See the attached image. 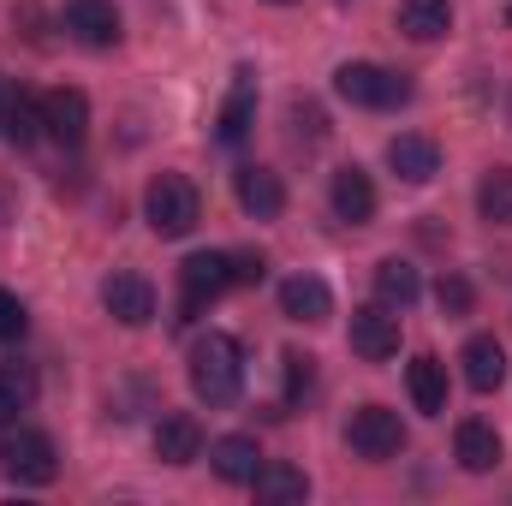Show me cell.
I'll list each match as a JSON object with an SVG mask.
<instances>
[{
  "label": "cell",
  "instance_id": "obj_1",
  "mask_svg": "<svg viewBox=\"0 0 512 506\" xmlns=\"http://www.w3.org/2000/svg\"><path fill=\"white\" fill-rule=\"evenodd\" d=\"M191 393L203 405H233L245 393V346L221 328H209L197 346H191Z\"/></svg>",
  "mask_w": 512,
  "mask_h": 506
},
{
  "label": "cell",
  "instance_id": "obj_2",
  "mask_svg": "<svg viewBox=\"0 0 512 506\" xmlns=\"http://www.w3.org/2000/svg\"><path fill=\"white\" fill-rule=\"evenodd\" d=\"M143 221H149L155 239H185V233H197V221H203L197 185H191L185 173H155L149 191H143Z\"/></svg>",
  "mask_w": 512,
  "mask_h": 506
},
{
  "label": "cell",
  "instance_id": "obj_3",
  "mask_svg": "<svg viewBox=\"0 0 512 506\" xmlns=\"http://www.w3.org/2000/svg\"><path fill=\"white\" fill-rule=\"evenodd\" d=\"M334 90H340V102H352V108H405L411 102V78L405 72H387L376 60H346L340 72H334Z\"/></svg>",
  "mask_w": 512,
  "mask_h": 506
},
{
  "label": "cell",
  "instance_id": "obj_4",
  "mask_svg": "<svg viewBox=\"0 0 512 506\" xmlns=\"http://www.w3.org/2000/svg\"><path fill=\"white\" fill-rule=\"evenodd\" d=\"M0 471H6L12 483H24V489H48V483L60 477V447H54V435H48V429H12V435L0 441Z\"/></svg>",
  "mask_w": 512,
  "mask_h": 506
},
{
  "label": "cell",
  "instance_id": "obj_5",
  "mask_svg": "<svg viewBox=\"0 0 512 506\" xmlns=\"http://www.w3.org/2000/svg\"><path fill=\"white\" fill-rule=\"evenodd\" d=\"M233 286V256L227 251H197L179 262V328L197 322L221 292Z\"/></svg>",
  "mask_w": 512,
  "mask_h": 506
},
{
  "label": "cell",
  "instance_id": "obj_6",
  "mask_svg": "<svg viewBox=\"0 0 512 506\" xmlns=\"http://www.w3.org/2000/svg\"><path fill=\"white\" fill-rule=\"evenodd\" d=\"M346 447H352L358 459H370V465L399 459V453H405V423H399V411H387V405H358L352 423H346Z\"/></svg>",
  "mask_w": 512,
  "mask_h": 506
},
{
  "label": "cell",
  "instance_id": "obj_7",
  "mask_svg": "<svg viewBox=\"0 0 512 506\" xmlns=\"http://www.w3.org/2000/svg\"><path fill=\"white\" fill-rule=\"evenodd\" d=\"M102 310H108L120 328H143V322H155V286H149L137 268H114V274L102 280Z\"/></svg>",
  "mask_w": 512,
  "mask_h": 506
},
{
  "label": "cell",
  "instance_id": "obj_8",
  "mask_svg": "<svg viewBox=\"0 0 512 506\" xmlns=\"http://www.w3.org/2000/svg\"><path fill=\"white\" fill-rule=\"evenodd\" d=\"M60 30H66L72 42H84V48H114V42L126 36V24H120V6H114V0H66Z\"/></svg>",
  "mask_w": 512,
  "mask_h": 506
},
{
  "label": "cell",
  "instance_id": "obj_9",
  "mask_svg": "<svg viewBox=\"0 0 512 506\" xmlns=\"http://www.w3.org/2000/svg\"><path fill=\"white\" fill-rule=\"evenodd\" d=\"M376 179L352 161V167H340L334 179H328V209H334V221H346V227H370L376 221Z\"/></svg>",
  "mask_w": 512,
  "mask_h": 506
},
{
  "label": "cell",
  "instance_id": "obj_10",
  "mask_svg": "<svg viewBox=\"0 0 512 506\" xmlns=\"http://www.w3.org/2000/svg\"><path fill=\"white\" fill-rule=\"evenodd\" d=\"M42 126H48V137H54L60 149H78V143L90 137V96L72 90V84L48 90V96H42Z\"/></svg>",
  "mask_w": 512,
  "mask_h": 506
},
{
  "label": "cell",
  "instance_id": "obj_11",
  "mask_svg": "<svg viewBox=\"0 0 512 506\" xmlns=\"http://www.w3.org/2000/svg\"><path fill=\"white\" fill-rule=\"evenodd\" d=\"M346 340H352V352L364 364H387L399 352V316L387 304H364V310H352V334Z\"/></svg>",
  "mask_w": 512,
  "mask_h": 506
},
{
  "label": "cell",
  "instance_id": "obj_12",
  "mask_svg": "<svg viewBox=\"0 0 512 506\" xmlns=\"http://www.w3.org/2000/svg\"><path fill=\"white\" fill-rule=\"evenodd\" d=\"M387 167L399 185H429L441 173V149L423 131H399V137H387Z\"/></svg>",
  "mask_w": 512,
  "mask_h": 506
},
{
  "label": "cell",
  "instance_id": "obj_13",
  "mask_svg": "<svg viewBox=\"0 0 512 506\" xmlns=\"http://www.w3.org/2000/svg\"><path fill=\"white\" fill-rule=\"evenodd\" d=\"M233 191H239V209L251 215V221H280L286 215V185H280V173L274 167H239L233 173Z\"/></svg>",
  "mask_w": 512,
  "mask_h": 506
},
{
  "label": "cell",
  "instance_id": "obj_14",
  "mask_svg": "<svg viewBox=\"0 0 512 506\" xmlns=\"http://www.w3.org/2000/svg\"><path fill=\"white\" fill-rule=\"evenodd\" d=\"M256 126V72L251 66H239L233 72V90H227V102H221V120H215V143H227V149H239Z\"/></svg>",
  "mask_w": 512,
  "mask_h": 506
},
{
  "label": "cell",
  "instance_id": "obj_15",
  "mask_svg": "<svg viewBox=\"0 0 512 506\" xmlns=\"http://www.w3.org/2000/svg\"><path fill=\"white\" fill-rule=\"evenodd\" d=\"M501 435H495V423H483V417H465L459 429H453V459H459V471H471V477H489L495 465H501Z\"/></svg>",
  "mask_w": 512,
  "mask_h": 506
},
{
  "label": "cell",
  "instance_id": "obj_16",
  "mask_svg": "<svg viewBox=\"0 0 512 506\" xmlns=\"http://www.w3.org/2000/svg\"><path fill=\"white\" fill-rule=\"evenodd\" d=\"M280 316H292V322H328L334 316V292H328V280L322 274H292V280H280Z\"/></svg>",
  "mask_w": 512,
  "mask_h": 506
},
{
  "label": "cell",
  "instance_id": "obj_17",
  "mask_svg": "<svg viewBox=\"0 0 512 506\" xmlns=\"http://www.w3.org/2000/svg\"><path fill=\"white\" fill-rule=\"evenodd\" d=\"M155 459H161V465H191V459H203V423H197L191 411H167V417L155 423Z\"/></svg>",
  "mask_w": 512,
  "mask_h": 506
},
{
  "label": "cell",
  "instance_id": "obj_18",
  "mask_svg": "<svg viewBox=\"0 0 512 506\" xmlns=\"http://www.w3.org/2000/svg\"><path fill=\"white\" fill-rule=\"evenodd\" d=\"M405 393H411V405H417L423 417H441V411H447V364H441L435 352H417V358L405 364Z\"/></svg>",
  "mask_w": 512,
  "mask_h": 506
},
{
  "label": "cell",
  "instance_id": "obj_19",
  "mask_svg": "<svg viewBox=\"0 0 512 506\" xmlns=\"http://www.w3.org/2000/svg\"><path fill=\"white\" fill-rule=\"evenodd\" d=\"M459 364H465V387H471V393H495V387L507 381V352H501V340H495V334L465 340Z\"/></svg>",
  "mask_w": 512,
  "mask_h": 506
},
{
  "label": "cell",
  "instance_id": "obj_20",
  "mask_svg": "<svg viewBox=\"0 0 512 506\" xmlns=\"http://www.w3.org/2000/svg\"><path fill=\"white\" fill-rule=\"evenodd\" d=\"M209 465L221 483H251L262 471V447H256V435H221V441H209Z\"/></svg>",
  "mask_w": 512,
  "mask_h": 506
},
{
  "label": "cell",
  "instance_id": "obj_21",
  "mask_svg": "<svg viewBox=\"0 0 512 506\" xmlns=\"http://www.w3.org/2000/svg\"><path fill=\"white\" fill-rule=\"evenodd\" d=\"M256 501L262 506H298L310 495V477L298 471V465H286V459H262V471L251 477Z\"/></svg>",
  "mask_w": 512,
  "mask_h": 506
},
{
  "label": "cell",
  "instance_id": "obj_22",
  "mask_svg": "<svg viewBox=\"0 0 512 506\" xmlns=\"http://www.w3.org/2000/svg\"><path fill=\"white\" fill-rule=\"evenodd\" d=\"M0 131L18 143V149H30V143H42L48 137V126H42V96L36 90H6V120H0Z\"/></svg>",
  "mask_w": 512,
  "mask_h": 506
},
{
  "label": "cell",
  "instance_id": "obj_23",
  "mask_svg": "<svg viewBox=\"0 0 512 506\" xmlns=\"http://www.w3.org/2000/svg\"><path fill=\"white\" fill-rule=\"evenodd\" d=\"M376 298H382L387 310H411L423 298V274L405 256H387V262H376Z\"/></svg>",
  "mask_w": 512,
  "mask_h": 506
},
{
  "label": "cell",
  "instance_id": "obj_24",
  "mask_svg": "<svg viewBox=\"0 0 512 506\" xmlns=\"http://www.w3.org/2000/svg\"><path fill=\"white\" fill-rule=\"evenodd\" d=\"M399 30L411 42H435L453 30V0H399Z\"/></svg>",
  "mask_w": 512,
  "mask_h": 506
},
{
  "label": "cell",
  "instance_id": "obj_25",
  "mask_svg": "<svg viewBox=\"0 0 512 506\" xmlns=\"http://www.w3.org/2000/svg\"><path fill=\"white\" fill-rule=\"evenodd\" d=\"M36 405V376L30 364H0V429H12Z\"/></svg>",
  "mask_w": 512,
  "mask_h": 506
},
{
  "label": "cell",
  "instance_id": "obj_26",
  "mask_svg": "<svg viewBox=\"0 0 512 506\" xmlns=\"http://www.w3.org/2000/svg\"><path fill=\"white\" fill-rule=\"evenodd\" d=\"M477 215L489 227H512V167H489L477 185Z\"/></svg>",
  "mask_w": 512,
  "mask_h": 506
},
{
  "label": "cell",
  "instance_id": "obj_27",
  "mask_svg": "<svg viewBox=\"0 0 512 506\" xmlns=\"http://www.w3.org/2000/svg\"><path fill=\"white\" fill-rule=\"evenodd\" d=\"M435 304H441V316H471L477 310V286L459 274V268H441V280H435Z\"/></svg>",
  "mask_w": 512,
  "mask_h": 506
},
{
  "label": "cell",
  "instance_id": "obj_28",
  "mask_svg": "<svg viewBox=\"0 0 512 506\" xmlns=\"http://www.w3.org/2000/svg\"><path fill=\"white\" fill-rule=\"evenodd\" d=\"M280 364H286V405H298V399L316 387V358H310V352H286Z\"/></svg>",
  "mask_w": 512,
  "mask_h": 506
},
{
  "label": "cell",
  "instance_id": "obj_29",
  "mask_svg": "<svg viewBox=\"0 0 512 506\" xmlns=\"http://www.w3.org/2000/svg\"><path fill=\"white\" fill-rule=\"evenodd\" d=\"M292 137H298V143H322V137H328V114L298 96V102H292Z\"/></svg>",
  "mask_w": 512,
  "mask_h": 506
},
{
  "label": "cell",
  "instance_id": "obj_30",
  "mask_svg": "<svg viewBox=\"0 0 512 506\" xmlns=\"http://www.w3.org/2000/svg\"><path fill=\"white\" fill-rule=\"evenodd\" d=\"M24 328H30V310H24V298L0 286V340H24Z\"/></svg>",
  "mask_w": 512,
  "mask_h": 506
},
{
  "label": "cell",
  "instance_id": "obj_31",
  "mask_svg": "<svg viewBox=\"0 0 512 506\" xmlns=\"http://www.w3.org/2000/svg\"><path fill=\"white\" fill-rule=\"evenodd\" d=\"M262 274H268V262L256 251H233V286H262Z\"/></svg>",
  "mask_w": 512,
  "mask_h": 506
},
{
  "label": "cell",
  "instance_id": "obj_32",
  "mask_svg": "<svg viewBox=\"0 0 512 506\" xmlns=\"http://www.w3.org/2000/svg\"><path fill=\"white\" fill-rule=\"evenodd\" d=\"M0 120H6V84H0Z\"/></svg>",
  "mask_w": 512,
  "mask_h": 506
},
{
  "label": "cell",
  "instance_id": "obj_33",
  "mask_svg": "<svg viewBox=\"0 0 512 506\" xmlns=\"http://www.w3.org/2000/svg\"><path fill=\"white\" fill-rule=\"evenodd\" d=\"M268 6H292V0H268Z\"/></svg>",
  "mask_w": 512,
  "mask_h": 506
}]
</instances>
